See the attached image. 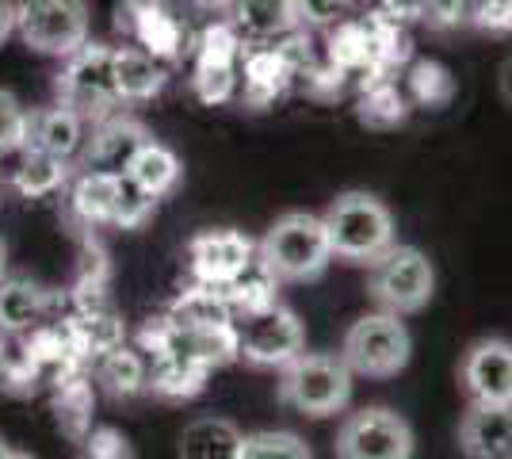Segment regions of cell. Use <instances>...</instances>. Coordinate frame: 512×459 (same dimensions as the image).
<instances>
[{
	"instance_id": "20",
	"label": "cell",
	"mask_w": 512,
	"mask_h": 459,
	"mask_svg": "<svg viewBox=\"0 0 512 459\" xmlns=\"http://www.w3.org/2000/svg\"><path fill=\"white\" fill-rule=\"evenodd\" d=\"M50 310V295L46 287H39L35 280L0 276V333H27L46 318Z\"/></svg>"
},
{
	"instance_id": "19",
	"label": "cell",
	"mask_w": 512,
	"mask_h": 459,
	"mask_svg": "<svg viewBox=\"0 0 512 459\" xmlns=\"http://www.w3.org/2000/svg\"><path fill=\"white\" fill-rule=\"evenodd\" d=\"M123 173H127L142 192H150L153 199H165L180 188L184 165H180V157H176L165 142L150 138V142H142V146L134 150V157L127 161Z\"/></svg>"
},
{
	"instance_id": "34",
	"label": "cell",
	"mask_w": 512,
	"mask_h": 459,
	"mask_svg": "<svg viewBox=\"0 0 512 459\" xmlns=\"http://www.w3.org/2000/svg\"><path fill=\"white\" fill-rule=\"evenodd\" d=\"M16 35V4L12 0H0V46Z\"/></svg>"
},
{
	"instance_id": "29",
	"label": "cell",
	"mask_w": 512,
	"mask_h": 459,
	"mask_svg": "<svg viewBox=\"0 0 512 459\" xmlns=\"http://www.w3.org/2000/svg\"><path fill=\"white\" fill-rule=\"evenodd\" d=\"M467 16H470L467 0H425L417 20L425 23V27H432V31H451V27L467 23Z\"/></svg>"
},
{
	"instance_id": "22",
	"label": "cell",
	"mask_w": 512,
	"mask_h": 459,
	"mask_svg": "<svg viewBox=\"0 0 512 459\" xmlns=\"http://www.w3.org/2000/svg\"><path fill=\"white\" fill-rule=\"evenodd\" d=\"M20 153H23V161H20V169L12 173V188H16L23 199L54 196L65 184V176H69V161L54 157V153L35 150V146H23Z\"/></svg>"
},
{
	"instance_id": "23",
	"label": "cell",
	"mask_w": 512,
	"mask_h": 459,
	"mask_svg": "<svg viewBox=\"0 0 512 459\" xmlns=\"http://www.w3.org/2000/svg\"><path fill=\"white\" fill-rule=\"evenodd\" d=\"M100 383H104L107 391L115 394V398H130V394H138L150 379H146V364H142V356L130 349H119V345H111L104 352V360H100Z\"/></svg>"
},
{
	"instance_id": "3",
	"label": "cell",
	"mask_w": 512,
	"mask_h": 459,
	"mask_svg": "<svg viewBox=\"0 0 512 459\" xmlns=\"http://www.w3.org/2000/svg\"><path fill=\"white\" fill-rule=\"evenodd\" d=\"M321 222L329 234L333 261L371 264L383 249L394 245V215L371 192H341L325 207Z\"/></svg>"
},
{
	"instance_id": "25",
	"label": "cell",
	"mask_w": 512,
	"mask_h": 459,
	"mask_svg": "<svg viewBox=\"0 0 512 459\" xmlns=\"http://www.w3.org/2000/svg\"><path fill=\"white\" fill-rule=\"evenodd\" d=\"M153 207L157 199L150 192H142L127 173H123V184H119V199H115V215H111V226L119 230H142L146 222L153 219Z\"/></svg>"
},
{
	"instance_id": "8",
	"label": "cell",
	"mask_w": 512,
	"mask_h": 459,
	"mask_svg": "<svg viewBox=\"0 0 512 459\" xmlns=\"http://www.w3.org/2000/svg\"><path fill=\"white\" fill-rule=\"evenodd\" d=\"M302 349H306V329H302L299 314L287 310L283 303L253 310L237 322V356L249 368L276 372L287 360H295Z\"/></svg>"
},
{
	"instance_id": "11",
	"label": "cell",
	"mask_w": 512,
	"mask_h": 459,
	"mask_svg": "<svg viewBox=\"0 0 512 459\" xmlns=\"http://www.w3.org/2000/svg\"><path fill=\"white\" fill-rule=\"evenodd\" d=\"M256 261V241L241 230H203L188 241V272L199 284L226 287Z\"/></svg>"
},
{
	"instance_id": "35",
	"label": "cell",
	"mask_w": 512,
	"mask_h": 459,
	"mask_svg": "<svg viewBox=\"0 0 512 459\" xmlns=\"http://www.w3.org/2000/svg\"><path fill=\"white\" fill-rule=\"evenodd\" d=\"M497 88H501V100L512 108V54L501 62V69H497Z\"/></svg>"
},
{
	"instance_id": "26",
	"label": "cell",
	"mask_w": 512,
	"mask_h": 459,
	"mask_svg": "<svg viewBox=\"0 0 512 459\" xmlns=\"http://www.w3.org/2000/svg\"><path fill=\"white\" fill-rule=\"evenodd\" d=\"M195 88H199V96L203 100H226L230 96V88H234V66H230V50H207L203 54V66L195 73Z\"/></svg>"
},
{
	"instance_id": "24",
	"label": "cell",
	"mask_w": 512,
	"mask_h": 459,
	"mask_svg": "<svg viewBox=\"0 0 512 459\" xmlns=\"http://www.w3.org/2000/svg\"><path fill=\"white\" fill-rule=\"evenodd\" d=\"M310 444L299 433H276V429H264V433H249L241 440V459H310Z\"/></svg>"
},
{
	"instance_id": "37",
	"label": "cell",
	"mask_w": 512,
	"mask_h": 459,
	"mask_svg": "<svg viewBox=\"0 0 512 459\" xmlns=\"http://www.w3.org/2000/svg\"><path fill=\"white\" fill-rule=\"evenodd\" d=\"M0 276H4V241H0Z\"/></svg>"
},
{
	"instance_id": "14",
	"label": "cell",
	"mask_w": 512,
	"mask_h": 459,
	"mask_svg": "<svg viewBox=\"0 0 512 459\" xmlns=\"http://www.w3.org/2000/svg\"><path fill=\"white\" fill-rule=\"evenodd\" d=\"M85 115L73 111L69 104H50V108L27 111V146L43 153H54L62 161H73L85 146Z\"/></svg>"
},
{
	"instance_id": "13",
	"label": "cell",
	"mask_w": 512,
	"mask_h": 459,
	"mask_svg": "<svg viewBox=\"0 0 512 459\" xmlns=\"http://www.w3.org/2000/svg\"><path fill=\"white\" fill-rule=\"evenodd\" d=\"M153 134L146 131V123L130 119V115H119L111 111L100 123H92V138H85V161L88 169H107V173H123L127 161L134 157V150L142 142H150Z\"/></svg>"
},
{
	"instance_id": "30",
	"label": "cell",
	"mask_w": 512,
	"mask_h": 459,
	"mask_svg": "<svg viewBox=\"0 0 512 459\" xmlns=\"http://www.w3.org/2000/svg\"><path fill=\"white\" fill-rule=\"evenodd\" d=\"M352 12V0H299L302 27H333Z\"/></svg>"
},
{
	"instance_id": "4",
	"label": "cell",
	"mask_w": 512,
	"mask_h": 459,
	"mask_svg": "<svg viewBox=\"0 0 512 459\" xmlns=\"http://www.w3.org/2000/svg\"><path fill=\"white\" fill-rule=\"evenodd\" d=\"M436 291V268L417 245H390L367 264V295L379 310L390 314H417L425 310Z\"/></svg>"
},
{
	"instance_id": "1",
	"label": "cell",
	"mask_w": 512,
	"mask_h": 459,
	"mask_svg": "<svg viewBox=\"0 0 512 459\" xmlns=\"http://www.w3.org/2000/svg\"><path fill=\"white\" fill-rule=\"evenodd\" d=\"M256 257L279 284H306V280L325 276V268L333 264V249H329L321 215L287 211L256 241Z\"/></svg>"
},
{
	"instance_id": "32",
	"label": "cell",
	"mask_w": 512,
	"mask_h": 459,
	"mask_svg": "<svg viewBox=\"0 0 512 459\" xmlns=\"http://www.w3.org/2000/svg\"><path fill=\"white\" fill-rule=\"evenodd\" d=\"M379 4H383V12L390 20H417L425 0H379Z\"/></svg>"
},
{
	"instance_id": "5",
	"label": "cell",
	"mask_w": 512,
	"mask_h": 459,
	"mask_svg": "<svg viewBox=\"0 0 512 459\" xmlns=\"http://www.w3.org/2000/svg\"><path fill=\"white\" fill-rule=\"evenodd\" d=\"M341 356L352 368V375L394 379L398 372H406L409 356H413V337H409L402 314L375 310V314H363L348 326L341 341Z\"/></svg>"
},
{
	"instance_id": "28",
	"label": "cell",
	"mask_w": 512,
	"mask_h": 459,
	"mask_svg": "<svg viewBox=\"0 0 512 459\" xmlns=\"http://www.w3.org/2000/svg\"><path fill=\"white\" fill-rule=\"evenodd\" d=\"M413 92H417V100H425V104H444L451 96V77L444 66H436V62H417L413 66Z\"/></svg>"
},
{
	"instance_id": "33",
	"label": "cell",
	"mask_w": 512,
	"mask_h": 459,
	"mask_svg": "<svg viewBox=\"0 0 512 459\" xmlns=\"http://www.w3.org/2000/svg\"><path fill=\"white\" fill-rule=\"evenodd\" d=\"M188 8L199 12V16H230L234 0H188Z\"/></svg>"
},
{
	"instance_id": "12",
	"label": "cell",
	"mask_w": 512,
	"mask_h": 459,
	"mask_svg": "<svg viewBox=\"0 0 512 459\" xmlns=\"http://www.w3.org/2000/svg\"><path fill=\"white\" fill-rule=\"evenodd\" d=\"M459 452L470 459H512V402H470L459 417Z\"/></svg>"
},
{
	"instance_id": "7",
	"label": "cell",
	"mask_w": 512,
	"mask_h": 459,
	"mask_svg": "<svg viewBox=\"0 0 512 459\" xmlns=\"http://www.w3.org/2000/svg\"><path fill=\"white\" fill-rule=\"evenodd\" d=\"M88 0H20L16 4V35L23 46L46 58H69L88 43Z\"/></svg>"
},
{
	"instance_id": "9",
	"label": "cell",
	"mask_w": 512,
	"mask_h": 459,
	"mask_svg": "<svg viewBox=\"0 0 512 459\" xmlns=\"http://www.w3.org/2000/svg\"><path fill=\"white\" fill-rule=\"evenodd\" d=\"M413 444L417 440L406 417L386 406H363L356 414H344L333 452L341 459H409Z\"/></svg>"
},
{
	"instance_id": "6",
	"label": "cell",
	"mask_w": 512,
	"mask_h": 459,
	"mask_svg": "<svg viewBox=\"0 0 512 459\" xmlns=\"http://www.w3.org/2000/svg\"><path fill=\"white\" fill-rule=\"evenodd\" d=\"M62 62V73L54 77V92L62 104L81 111L88 123H100L104 115L123 108L115 85V46L85 43Z\"/></svg>"
},
{
	"instance_id": "18",
	"label": "cell",
	"mask_w": 512,
	"mask_h": 459,
	"mask_svg": "<svg viewBox=\"0 0 512 459\" xmlns=\"http://www.w3.org/2000/svg\"><path fill=\"white\" fill-rule=\"evenodd\" d=\"M241 440L245 433L230 417H192L180 433V456L188 459H241Z\"/></svg>"
},
{
	"instance_id": "31",
	"label": "cell",
	"mask_w": 512,
	"mask_h": 459,
	"mask_svg": "<svg viewBox=\"0 0 512 459\" xmlns=\"http://www.w3.org/2000/svg\"><path fill=\"white\" fill-rule=\"evenodd\" d=\"M88 456L123 459V456H134V448H130V440L123 437L119 429H92V437H88Z\"/></svg>"
},
{
	"instance_id": "27",
	"label": "cell",
	"mask_w": 512,
	"mask_h": 459,
	"mask_svg": "<svg viewBox=\"0 0 512 459\" xmlns=\"http://www.w3.org/2000/svg\"><path fill=\"white\" fill-rule=\"evenodd\" d=\"M27 146V108L16 100V92L0 88V157L20 153Z\"/></svg>"
},
{
	"instance_id": "21",
	"label": "cell",
	"mask_w": 512,
	"mask_h": 459,
	"mask_svg": "<svg viewBox=\"0 0 512 459\" xmlns=\"http://www.w3.org/2000/svg\"><path fill=\"white\" fill-rule=\"evenodd\" d=\"M119 184L123 173H107V169H88L85 176H77L73 192H69V207L92 226H111L115 215V199H119Z\"/></svg>"
},
{
	"instance_id": "2",
	"label": "cell",
	"mask_w": 512,
	"mask_h": 459,
	"mask_svg": "<svg viewBox=\"0 0 512 459\" xmlns=\"http://www.w3.org/2000/svg\"><path fill=\"white\" fill-rule=\"evenodd\" d=\"M279 402L299 417H337L352 402V368L333 352H306L279 368Z\"/></svg>"
},
{
	"instance_id": "15",
	"label": "cell",
	"mask_w": 512,
	"mask_h": 459,
	"mask_svg": "<svg viewBox=\"0 0 512 459\" xmlns=\"http://www.w3.org/2000/svg\"><path fill=\"white\" fill-rule=\"evenodd\" d=\"M230 23L241 39L272 43L299 31V0H234Z\"/></svg>"
},
{
	"instance_id": "10",
	"label": "cell",
	"mask_w": 512,
	"mask_h": 459,
	"mask_svg": "<svg viewBox=\"0 0 512 459\" xmlns=\"http://www.w3.org/2000/svg\"><path fill=\"white\" fill-rule=\"evenodd\" d=\"M459 383L467 402H512V341L478 337L459 360Z\"/></svg>"
},
{
	"instance_id": "16",
	"label": "cell",
	"mask_w": 512,
	"mask_h": 459,
	"mask_svg": "<svg viewBox=\"0 0 512 459\" xmlns=\"http://www.w3.org/2000/svg\"><path fill=\"white\" fill-rule=\"evenodd\" d=\"M172 329H218V326H234V306L226 299V291L214 284H199L188 287L184 295H176L169 306V318H165Z\"/></svg>"
},
{
	"instance_id": "17",
	"label": "cell",
	"mask_w": 512,
	"mask_h": 459,
	"mask_svg": "<svg viewBox=\"0 0 512 459\" xmlns=\"http://www.w3.org/2000/svg\"><path fill=\"white\" fill-rule=\"evenodd\" d=\"M165 81H169V73L153 54L138 50V46H115V85H119L123 104H146L153 96H161Z\"/></svg>"
},
{
	"instance_id": "36",
	"label": "cell",
	"mask_w": 512,
	"mask_h": 459,
	"mask_svg": "<svg viewBox=\"0 0 512 459\" xmlns=\"http://www.w3.org/2000/svg\"><path fill=\"white\" fill-rule=\"evenodd\" d=\"M8 456H16V452H12V448H8V440L0 437V459H8Z\"/></svg>"
}]
</instances>
